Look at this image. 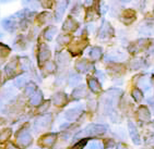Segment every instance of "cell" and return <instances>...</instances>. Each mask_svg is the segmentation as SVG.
Here are the masks:
<instances>
[{
  "label": "cell",
  "instance_id": "cell-23",
  "mask_svg": "<svg viewBox=\"0 0 154 149\" xmlns=\"http://www.w3.org/2000/svg\"><path fill=\"white\" fill-rule=\"evenodd\" d=\"M21 67H22V70L24 71H27L31 69V62L30 60L27 58H22L21 59Z\"/></svg>",
  "mask_w": 154,
  "mask_h": 149
},
{
  "label": "cell",
  "instance_id": "cell-1",
  "mask_svg": "<svg viewBox=\"0 0 154 149\" xmlns=\"http://www.w3.org/2000/svg\"><path fill=\"white\" fill-rule=\"evenodd\" d=\"M106 132V126L104 125H98V124H91L82 132L81 134L89 135V136H97V135H102Z\"/></svg>",
  "mask_w": 154,
  "mask_h": 149
},
{
  "label": "cell",
  "instance_id": "cell-12",
  "mask_svg": "<svg viewBox=\"0 0 154 149\" xmlns=\"http://www.w3.org/2000/svg\"><path fill=\"white\" fill-rule=\"evenodd\" d=\"M85 95H86V91L84 86H80V87L75 88L73 91V93H72V96H73V98H75V99H81V98H83Z\"/></svg>",
  "mask_w": 154,
  "mask_h": 149
},
{
  "label": "cell",
  "instance_id": "cell-36",
  "mask_svg": "<svg viewBox=\"0 0 154 149\" xmlns=\"http://www.w3.org/2000/svg\"><path fill=\"white\" fill-rule=\"evenodd\" d=\"M117 149H128V148L125 145H122V144H119L118 146H117Z\"/></svg>",
  "mask_w": 154,
  "mask_h": 149
},
{
  "label": "cell",
  "instance_id": "cell-17",
  "mask_svg": "<svg viewBox=\"0 0 154 149\" xmlns=\"http://www.w3.org/2000/svg\"><path fill=\"white\" fill-rule=\"evenodd\" d=\"M56 137H57L56 134H48V135H46V136L43 138V144H44L45 146H51V145L55 143Z\"/></svg>",
  "mask_w": 154,
  "mask_h": 149
},
{
  "label": "cell",
  "instance_id": "cell-34",
  "mask_svg": "<svg viewBox=\"0 0 154 149\" xmlns=\"http://www.w3.org/2000/svg\"><path fill=\"white\" fill-rule=\"evenodd\" d=\"M48 107H49V103L47 101V103H44V106H43V107H42V108L39 109V111H41V112H44L45 110H46V109L48 108Z\"/></svg>",
  "mask_w": 154,
  "mask_h": 149
},
{
  "label": "cell",
  "instance_id": "cell-33",
  "mask_svg": "<svg viewBox=\"0 0 154 149\" xmlns=\"http://www.w3.org/2000/svg\"><path fill=\"white\" fill-rule=\"evenodd\" d=\"M90 149H101V144L92 143L91 144V146H90Z\"/></svg>",
  "mask_w": 154,
  "mask_h": 149
},
{
  "label": "cell",
  "instance_id": "cell-26",
  "mask_svg": "<svg viewBox=\"0 0 154 149\" xmlns=\"http://www.w3.org/2000/svg\"><path fill=\"white\" fill-rule=\"evenodd\" d=\"M25 83H26V77L25 76H19L14 81V85L17 87H22V86L25 85Z\"/></svg>",
  "mask_w": 154,
  "mask_h": 149
},
{
  "label": "cell",
  "instance_id": "cell-25",
  "mask_svg": "<svg viewBox=\"0 0 154 149\" xmlns=\"http://www.w3.org/2000/svg\"><path fill=\"white\" fill-rule=\"evenodd\" d=\"M14 70H15V61H11L10 63H8V64L6 65V67H5V71H6V73L8 74V75H11Z\"/></svg>",
  "mask_w": 154,
  "mask_h": 149
},
{
  "label": "cell",
  "instance_id": "cell-15",
  "mask_svg": "<svg viewBox=\"0 0 154 149\" xmlns=\"http://www.w3.org/2000/svg\"><path fill=\"white\" fill-rule=\"evenodd\" d=\"M89 86L91 88V91H94V93H98V91H101V84L98 83V81L96 79H90Z\"/></svg>",
  "mask_w": 154,
  "mask_h": 149
},
{
  "label": "cell",
  "instance_id": "cell-8",
  "mask_svg": "<svg viewBox=\"0 0 154 149\" xmlns=\"http://www.w3.org/2000/svg\"><path fill=\"white\" fill-rule=\"evenodd\" d=\"M138 118H139L140 121L142 122H148L151 119V114L149 112L148 108L145 107H140L139 110H138Z\"/></svg>",
  "mask_w": 154,
  "mask_h": 149
},
{
  "label": "cell",
  "instance_id": "cell-11",
  "mask_svg": "<svg viewBox=\"0 0 154 149\" xmlns=\"http://www.w3.org/2000/svg\"><path fill=\"white\" fill-rule=\"evenodd\" d=\"M67 101V96L63 93H58L53 97V103L56 106H62Z\"/></svg>",
  "mask_w": 154,
  "mask_h": 149
},
{
  "label": "cell",
  "instance_id": "cell-18",
  "mask_svg": "<svg viewBox=\"0 0 154 149\" xmlns=\"http://www.w3.org/2000/svg\"><path fill=\"white\" fill-rule=\"evenodd\" d=\"M42 100H43V95H42L41 91H37L31 97V105L37 106L42 103Z\"/></svg>",
  "mask_w": 154,
  "mask_h": 149
},
{
  "label": "cell",
  "instance_id": "cell-9",
  "mask_svg": "<svg viewBox=\"0 0 154 149\" xmlns=\"http://www.w3.org/2000/svg\"><path fill=\"white\" fill-rule=\"evenodd\" d=\"M75 69H77L79 72L85 73V72H88V71L91 69V64H90L86 60L83 59V60H80V61L77 62V64H75Z\"/></svg>",
  "mask_w": 154,
  "mask_h": 149
},
{
  "label": "cell",
  "instance_id": "cell-3",
  "mask_svg": "<svg viewBox=\"0 0 154 149\" xmlns=\"http://www.w3.org/2000/svg\"><path fill=\"white\" fill-rule=\"evenodd\" d=\"M51 117L49 114L48 115H42V117H39L35 121V129L38 131V130H43L45 127H47L51 124Z\"/></svg>",
  "mask_w": 154,
  "mask_h": 149
},
{
  "label": "cell",
  "instance_id": "cell-37",
  "mask_svg": "<svg viewBox=\"0 0 154 149\" xmlns=\"http://www.w3.org/2000/svg\"><path fill=\"white\" fill-rule=\"evenodd\" d=\"M119 1H122V2H130L131 0H119Z\"/></svg>",
  "mask_w": 154,
  "mask_h": 149
},
{
  "label": "cell",
  "instance_id": "cell-4",
  "mask_svg": "<svg viewBox=\"0 0 154 149\" xmlns=\"http://www.w3.org/2000/svg\"><path fill=\"white\" fill-rule=\"evenodd\" d=\"M128 130H129V134H130L131 138H132V142L134 144H137V145H139L141 143V140H140V135L138 133L136 125L132 122H129L128 123Z\"/></svg>",
  "mask_w": 154,
  "mask_h": 149
},
{
  "label": "cell",
  "instance_id": "cell-30",
  "mask_svg": "<svg viewBox=\"0 0 154 149\" xmlns=\"http://www.w3.org/2000/svg\"><path fill=\"white\" fill-rule=\"evenodd\" d=\"M8 52H9V48L6 47L5 45H0V57L6 56Z\"/></svg>",
  "mask_w": 154,
  "mask_h": 149
},
{
  "label": "cell",
  "instance_id": "cell-19",
  "mask_svg": "<svg viewBox=\"0 0 154 149\" xmlns=\"http://www.w3.org/2000/svg\"><path fill=\"white\" fill-rule=\"evenodd\" d=\"M56 33H57L56 27H54V26L48 27V28L44 32V36H45V38H46V39H48V40H51L54 36L56 35Z\"/></svg>",
  "mask_w": 154,
  "mask_h": 149
},
{
  "label": "cell",
  "instance_id": "cell-22",
  "mask_svg": "<svg viewBox=\"0 0 154 149\" xmlns=\"http://www.w3.org/2000/svg\"><path fill=\"white\" fill-rule=\"evenodd\" d=\"M132 97L134 98V100L136 101H141L142 100V98H143V94H142V91H140L139 88H136V89H134L132 91Z\"/></svg>",
  "mask_w": 154,
  "mask_h": 149
},
{
  "label": "cell",
  "instance_id": "cell-5",
  "mask_svg": "<svg viewBox=\"0 0 154 149\" xmlns=\"http://www.w3.org/2000/svg\"><path fill=\"white\" fill-rule=\"evenodd\" d=\"M69 0H57V8H56V16L57 19L62 18V15L65 13L66 8L68 7Z\"/></svg>",
  "mask_w": 154,
  "mask_h": 149
},
{
  "label": "cell",
  "instance_id": "cell-6",
  "mask_svg": "<svg viewBox=\"0 0 154 149\" xmlns=\"http://www.w3.org/2000/svg\"><path fill=\"white\" fill-rule=\"evenodd\" d=\"M81 113H82V109H81V108L69 109L68 111H66L65 118L69 121H74V120H77L78 118L80 117Z\"/></svg>",
  "mask_w": 154,
  "mask_h": 149
},
{
  "label": "cell",
  "instance_id": "cell-32",
  "mask_svg": "<svg viewBox=\"0 0 154 149\" xmlns=\"http://www.w3.org/2000/svg\"><path fill=\"white\" fill-rule=\"evenodd\" d=\"M10 134H11L10 130H7L6 133H5V132H2V133L0 134V139H6V138L8 137V136H9Z\"/></svg>",
  "mask_w": 154,
  "mask_h": 149
},
{
  "label": "cell",
  "instance_id": "cell-20",
  "mask_svg": "<svg viewBox=\"0 0 154 149\" xmlns=\"http://www.w3.org/2000/svg\"><path fill=\"white\" fill-rule=\"evenodd\" d=\"M107 59H109L112 61H122L125 59L124 53H110L107 56Z\"/></svg>",
  "mask_w": 154,
  "mask_h": 149
},
{
  "label": "cell",
  "instance_id": "cell-13",
  "mask_svg": "<svg viewBox=\"0 0 154 149\" xmlns=\"http://www.w3.org/2000/svg\"><path fill=\"white\" fill-rule=\"evenodd\" d=\"M2 26L8 32H13L15 29V22L10 20V19H6V20L2 21Z\"/></svg>",
  "mask_w": 154,
  "mask_h": 149
},
{
  "label": "cell",
  "instance_id": "cell-29",
  "mask_svg": "<svg viewBox=\"0 0 154 149\" xmlns=\"http://www.w3.org/2000/svg\"><path fill=\"white\" fill-rule=\"evenodd\" d=\"M86 143H88V140L84 139V140H81V142H79L78 144H75L73 147V149H83L84 148V146L86 145Z\"/></svg>",
  "mask_w": 154,
  "mask_h": 149
},
{
  "label": "cell",
  "instance_id": "cell-24",
  "mask_svg": "<svg viewBox=\"0 0 154 149\" xmlns=\"http://www.w3.org/2000/svg\"><path fill=\"white\" fill-rule=\"evenodd\" d=\"M35 89H36V85L34 83H30L26 86V88H25V95L26 96H31V95H33V94L35 93Z\"/></svg>",
  "mask_w": 154,
  "mask_h": 149
},
{
  "label": "cell",
  "instance_id": "cell-10",
  "mask_svg": "<svg viewBox=\"0 0 154 149\" xmlns=\"http://www.w3.org/2000/svg\"><path fill=\"white\" fill-rule=\"evenodd\" d=\"M112 32V27H110L109 23L106 22V21H104L103 22V25L101 27V31H100V38H106L109 36V33Z\"/></svg>",
  "mask_w": 154,
  "mask_h": 149
},
{
  "label": "cell",
  "instance_id": "cell-16",
  "mask_svg": "<svg viewBox=\"0 0 154 149\" xmlns=\"http://www.w3.org/2000/svg\"><path fill=\"white\" fill-rule=\"evenodd\" d=\"M102 55V49L100 47H93L91 51H90V57L92 58V60H98L101 58Z\"/></svg>",
  "mask_w": 154,
  "mask_h": 149
},
{
  "label": "cell",
  "instance_id": "cell-38",
  "mask_svg": "<svg viewBox=\"0 0 154 149\" xmlns=\"http://www.w3.org/2000/svg\"><path fill=\"white\" fill-rule=\"evenodd\" d=\"M153 149H154V147H153Z\"/></svg>",
  "mask_w": 154,
  "mask_h": 149
},
{
  "label": "cell",
  "instance_id": "cell-27",
  "mask_svg": "<svg viewBox=\"0 0 154 149\" xmlns=\"http://www.w3.org/2000/svg\"><path fill=\"white\" fill-rule=\"evenodd\" d=\"M80 81H81L80 75H78V74H72V75L70 76V79H69V84L71 85V86H74V85H77Z\"/></svg>",
  "mask_w": 154,
  "mask_h": 149
},
{
  "label": "cell",
  "instance_id": "cell-28",
  "mask_svg": "<svg viewBox=\"0 0 154 149\" xmlns=\"http://www.w3.org/2000/svg\"><path fill=\"white\" fill-rule=\"evenodd\" d=\"M142 60L141 59H136V60H134V61L131 62V67L132 69H139L140 67H142Z\"/></svg>",
  "mask_w": 154,
  "mask_h": 149
},
{
  "label": "cell",
  "instance_id": "cell-31",
  "mask_svg": "<svg viewBox=\"0 0 154 149\" xmlns=\"http://www.w3.org/2000/svg\"><path fill=\"white\" fill-rule=\"evenodd\" d=\"M69 40H70V37H69V36H60V37L58 38V43H59V44H67V43H69Z\"/></svg>",
  "mask_w": 154,
  "mask_h": 149
},
{
  "label": "cell",
  "instance_id": "cell-35",
  "mask_svg": "<svg viewBox=\"0 0 154 149\" xmlns=\"http://www.w3.org/2000/svg\"><path fill=\"white\" fill-rule=\"evenodd\" d=\"M7 149H19L18 147H15L14 145H12V144H9L8 146H7Z\"/></svg>",
  "mask_w": 154,
  "mask_h": 149
},
{
  "label": "cell",
  "instance_id": "cell-14",
  "mask_svg": "<svg viewBox=\"0 0 154 149\" xmlns=\"http://www.w3.org/2000/svg\"><path fill=\"white\" fill-rule=\"evenodd\" d=\"M62 27H63V29H65V31H74V29H77L78 23L74 20L68 19V20L65 22V24H63V26H62Z\"/></svg>",
  "mask_w": 154,
  "mask_h": 149
},
{
  "label": "cell",
  "instance_id": "cell-7",
  "mask_svg": "<svg viewBox=\"0 0 154 149\" xmlns=\"http://www.w3.org/2000/svg\"><path fill=\"white\" fill-rule=\"evenodd\" d=\"M51 57V51L48 49V47L46 45H41V48H39V53H38V61L39 63H43V62L47 61L48 58Z\"/></svg>",
  "mask_w": 154,
  "mask_h": 149
},
{
  "label": "cell",
  "instance_id": "cell-2",
  "mask_svg": "<svg viewBox=\"0 0 154 149\" xmlns=\"http://www.w3.org/2000/svg\"><path fill=\"white\" fill-rule=\"evenodd\" d=\"M18 143L21 146L26 147L32 143V137H31L30 133L26 130H22L18 134Z\"/></svg>",
  "mask_w": 154,
  "mask_h": 149
},
{
  "label": "cell",
  "instance_id": "cell-21",
  "mask_svg": "<svg viewBox=\"0 0 154 149\" xmlns=\"http://www.w3.org/2000/svg\"><path fill=\"white\" fill-rule=\"evenodd\" d=\"M134 16H136V13H134V10H126V11L124 12V15H122L124 20H126V19H129V23L134 21Z\"/></svg>",
  "mask_w": 154,
  "mask_h": 149
}]
</instances>
